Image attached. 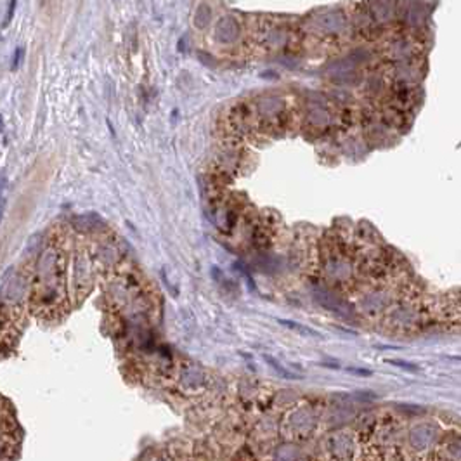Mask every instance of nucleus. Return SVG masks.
<instances>
[{
    "mask_svg": "<svg viewBox=\"0 0 461 461\" xmlns=\"http://www.w3.org/2000/svg\"><path fill=\"white\" fill-rule=\"evenodd\" d=\"M40 2H42V4H44V2H45V0H40Z\"/></svg>",
    "mask_w": 461,
    "mask_h": 461,
    "instance_id": "7",
    "label": "nucleus"
},
{
    "mask_svg": "<svg viewBox=\"0 0 461 461\" xmlns=\"http://www.w3.org/2000/svg\"><path fill=\"white\" fill-rule=\"evenodd\" d=\"M263 359H265V361L272 366V370L278 371V373L281 374L283 378H288V380H300V378H302V376H298V374H293L291 371H288L285 366H281V364H279L276 359H272L271 355H263Z\"/></svg>",
    "mask_w": 461,
    "mask_h": 461,
    "instance_id": "2",
    "label": "nucleus"
},
{
    "mask_svg": "<svg viewBox=\"0 0 461 461\" xmlns=\"http://www.w3.org/2000/svg\"><path fill=\"white\" fill-rule=\"evenodd\" d=\"M389 364H394V366L397 368H402V370H408V371H418V366H415V364H411V362H404V361H387Z\"/></svg>",
    "mask_w": 461,
    "mask_h": 461,
    "instance_id": "5",
    "label": "nucleus"
},
{
    "mask_svg": "<svg viewBox=\"0 0 461 461\" xmlns=\"http://www.w3.org/2000/svg\"><path fill=\"white\" fill-rule=\"evenodd\" d=\"M16 7H18V0H11L7 5V12H5V19H4V28H7L11 24L12 18H14Z\"/></svg>",
    "mask_w": 461,
    "mask_h": 461,
    "instance_id": "3",
    "label": "nucleus"
},
{
    "mask_svg": "<svg viewBox=\"0 0 461 461\" xmlns=\"http://www.w3.org/2000/svg\"><path fill=\"white\" fill-rule=\"evenodd\" d=\"M23 54H24V49L23 47H18L14 52V56H12V63H11V69L14 71V69H18L19 63L23 61Z\"/></svg>",
    "mask_w": 461,
    "mask_h": 461,
    "instance_id": "4",
    "label": "nucleus"
},
{
    "mask_svg": "<svg viewBox=\"0 0 461 461\" xmlns=\"http://www.w3.org/2000/svg\"><path fill=\"white\" fill-rule=\"evenodd\" d=\"M349 373H354V374H362V376H371V371L368 370H357V368H347Z\"/></svg>",
    "mask_w": 461,
    "mask_h": 461,
    "instance_id": "6",
    "label": "nucleus"
},
{
    "mask_svg": "<svg viewBox=\"0 0 461 461\" xmlns=\"http://www.w3.org/2000/svg\"><path fill=\"white\" fill-rule=\"evenodd\" d=\"M279 324H283V326H286V328L290 329H295V331L302 333V335H307V336H316V338H321V335L316 331V329L312 328H307V326H302V324L295 323V321H286V319H278Z\"/></svg>",
    "mask_w": 461,
    "mask_h": 461,
    "instance_id": "1",
    "label": "nucleus"
}]
</instances>
